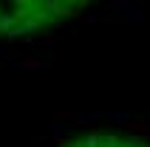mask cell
I'll return each mask as SVG.
<instances>
[{
    "label": "cell",
    "mask_w": 150,
    "mask_h": 147,
    "mask_svg": "<svg viewBox=\"0 0 150 147\" xmlns=\"http://www.w3.org/2000/svg\"><path fill=\"white\" fill-rule=\"evenodd\" d=\"M91 0H0V37L20 40L25 34L42 31L48 42V28L57 20H85V6Z\"/></svg>",
    "instance_id": "cell-1"
},
{
    "label": "cell",
    "mask_w": 150,
    "mask_h": 147,
    "mask_svg": "<svg viewBox=\"0 0 150 147\" xmlns=\"http://www.w3.org/2000/svg\"><path fill=\"white\" fill-rule=\"evenodd\" d=\"M51 136H54V139H62V136H68V124H54Z\"/></svg>",
    "instance_id": "cell-2"
}]
</instances>
